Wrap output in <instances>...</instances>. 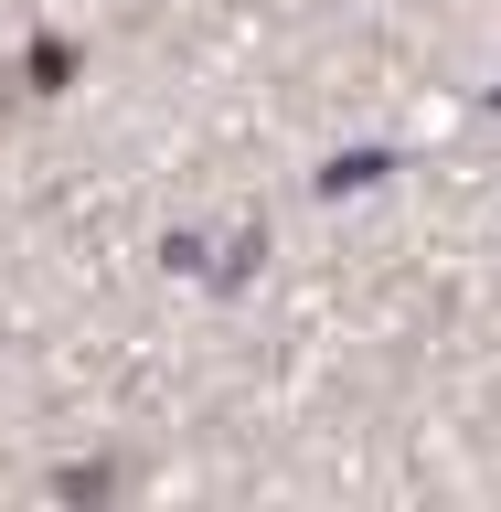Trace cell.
<instances>
[{
	"label": "cell",
	"mask_w": 501,
	"mask_h": 512,
	"mask_svg": "<svg viewBox=\"0 0 501 512\" xmlns=\"http://www.w3.org/2000/svg\"><path fill=\"white\" fill-rule=\"evenodd\" d=\"M22 75H32V86H43V96H54L64 75H75V43H54V32H43V43H32V64H22Z\"/></svg>",
	"instance_id": "cell-1"
},
{
	"label": "cell",
	"mask_w": 501,
	"mask_h": 512,
	"mask_svg": "<svg viewBox=\"0 0 501 512\" xmlns=\"http://www.w3.org/2000/svg\"><path fill=\"white\" fill-rule=\"evenodd\" d=\"M0 118H11V75H0Z\"/></svg>",
	"instance_id": "cell-2"
}]
</instances>
